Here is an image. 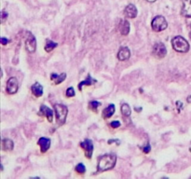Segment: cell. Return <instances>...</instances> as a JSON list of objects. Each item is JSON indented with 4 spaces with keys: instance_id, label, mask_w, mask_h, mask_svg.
<instances>
[{
    "instance_id": "6da1fadb",
    "label": "cell",
    "mask_w": 191,
    "mask_h": 179,
    "mask_svg": "<svg viewBox=\"0 0 191 179\" xmlns=\"http://www.w3.org/2000/svg\"><path fill=\"white\" fill-rule=\"evenodd\" d=\"M117 162V157L114 154H105L100 157L98 161V172H105L114 168Z\"/></svg>"
},
{
    "instance_id": "7a4b0ae2",
    "label": "cell",
    "mask_w": 191,
    "mask_h": 179,
    "mask_svg": "<svg viewBox=\"0 0 191 179\" xmlns=\"http://www.w3.org/2000/svg\"><path fill=\"white\" fill-rule=\"evenodd\" d=\"M172 45L173 50L178 52H188L189 51V44L186 38L181 36H176L172 39Z\"/></svg>"
},
{
    "instance_id": "3957f363",
    "label": "cell",
    "mask_w": 191,
    "mask_h": 179,
    "mask_svg": "<svg viewBox=\"0 0 191 179\" xmlns=\"http://www.w3.org/2000/svg\"><path fill=\"white\" fill-rule=\"evenodd\" d=\"M54 112L56 114L57 122L59 125H63L66 120V117L68 114L67 106L62 103H56L54 104Z\"/></svg>"
},
{
    "instance_id": "277c9868",
    "label": "cell",
    "mask_w": 191,
    "mask_h": 179,
    "mask_svg": "<svg viewBox=\"0 0 191 179\" xmlns=\"http://www.w3.org/2000/svg\"><path fill=\"white\" fill-rule=\"evenodd\" d=\"M167 26H168V23H167L166 19L163 16H161V15L155 17L151 22V27L156 32L163 31L167 28Z\"/></svg>"
},
{
    "instance_id": "5b68a950",
    "label": "cell",
    "mask_w": 191,
    "mask_h": 179,
    "mask_svg": "<svg viewBox=\"0 0 191 179\" xmlns=\"http://www.w3.org/2000/svg\"><path fill=\"white\" fill-rule=\"evenodd\" d=\"M152 54L157 59H163L164 57L166 56V54H167L166 46L164 45L163 43H161V42L156 43L154 45V47H153Z\"/></svg>"
},
{
    "instance_id": "8992f818",
    "label": "cell",
    "mask_w": 191,
    "mask_h": 179,
    "mask_svg": "<svg viewBox=\"0 0 191 179\" xmlns=\"http://www.w3.org/2000/svg\"><path fill=\"white\" fill-rule=\"evenodd\" d=\"M80 147L82 148V149H84V153H85L86 158L90 159L91 156H92V152H93L92 141L90 140V139H86V140H84L83 142L80 143Z\"/></svg>"
},
{
    "instance_id": "52a82bcc",
    "label": "cell",
    "mask_w": 191,
    "mask_h": 179,
    "mask_svg": "<svg viewBox=\"0 0 191 179\" xmlns=\"http://www.w3.org/2000/svg\"><path fill=\"white\" fill-rule=\"evenodd\" d=\"M25 49L30 53L35 52L36 50V39L31 33H28V36L25 40Z\"/></svg>"
},
{
    "instance_id": "ba28073f",
    "label": "cell",
    "mask_w": 191,
    "mask_h": 179,
    "mask_svg": "<svg viewBox=\"0 0 191 179\" xmlns=\"http://www.w3.org/2000/svg\"><path fill=\"white\" fill-rule=\"evenodd\" d=\"M19 88L18 80L16 77H10L7 82V92L8 94H14L17 92Z\"/></svg>"
},
{
    "instance_id": "9c48e42d",
    "label": "cell",
    "mask_w": 191,
    "mask_h": 179,
    "mask_svg": "<svg viewBox=\"0 0 191 179\" xmlns=\"http://www.w3.org/2000/svg\"><path fill=\"white\" fill-rule=\"evenodd\" d=\"M137 13H138V11H137L136 7L133 4H129L124 9V15L130 19L135 18L137 16Z\"/></svg>"
},
{
    "instance_id": "30bf717a",
    "label": "cell",
    "mask_w": 191,
    "mask_h": 179,
    "mask_svg": "<svg viewBox=\"0 0 191 179\" xmlns=\"http://www.w3.org/2000/svg\"><path fill=\"white\" fill-rule=\"evenodd\" d=\"M183 7L181 9V14L184 17L191 18V0H182Z\"/></svg>"
},
{
    "instance_id": "8fae6325",
    "label": "cell",
    "mask_w": 191,
    "mask_h": 179,
    "mask_svg": "<svg viewBox=\"0 0 191 179\" xmlns=\"http://www.w3.org/2000/svg\"><path fill=\"white\" fill-rule=\"evenodd\" d=\"M131 57V51L128 47H121L117 52V59L119 61L129 60Z\"/></svg>"
},
{
    "instance_id": "7c38bea8",
    "label": "cell",
    "mask_w": 191,
    "mask_h": 179,
    "mask_svg": "<svg viewBox=\"0 0 191 179\" xmlns=\"http://www.w3.org/2000/svg\"><path fill=\"white\" fill-rule=\"evenodd\" d=\"M37 144H38V146L40 147L41 152H42V153H45V152L48 151V149H49L50 147H51V139H50V138H47V137H41V138H39Z\"/></svg>"
},
{
    "instance_id": "4fadbf2b",
    "label": "cell",
    "mask_w": 191,
    "mask_h": 179,
    "mask_svg": "<svg viewBox=\"0 0 191 179\" xmlns=\"http://www.w3.org/2000/svg\"><path fill=\"white\" fill-rule=\"evenodd\" d=\"M39 112H40L39 114L45 116V117L48 119V120H49L50 122H52V120H53V112H52V110L50 107H48L47 105L42 104L41 107H40V111H39Z\"/></svg>"
},
{
    "instance_id": "5bb4252c",
    "label": "cell",
    "mask_w": 191,
    "mask_h": 179,
    "mask_svg": "<svg viewBox=\"0 0 191 179\" xmlns=\"http://www.w3.org/2000/svg\"><path fill=\"white\" fill-rule=\"evenodd\" d=\"M119 32L122 36H127L130 33V23L127 20H121L120 21Z\"/></svg>"
},
{
    "instance_id": "9a60e30c",
    "label": "cell",
    "mask_w": 191,
    "mask_h": 179,
    "mask_svg": "<svg viewBox=\"0 0 191 179\" xmlns=\"http://www.w3.org/2000/svg\"><path fill=\"white\" fill-rule=\"evenodd\" d=\"M31 91H32L33 94H34L35 97H40V96H42V94H43V87H42L41 84L38 83V82H35V83L31 87Z\"/></svg>"
},
{
    "instance_id": "2e32d148",
    "label": "cell",
    "mask_w": 191,
    "mask_h": 179,
    "mask_svg": "<svg viewBox=\"0 0 191 179\" xmlns=\"http://www.w3.org/2000/svg\"><path fill=\"white\" fill-rule=\"evenodd\" d=\"M115 110H116L115 104L110 103L109 105H108L106 109H104V111H103V118H105V119H109V118H111V117L114 115Z\"/></svg>"
},
{
    "instance_id": "e0dca14e",
    "label": "cell",
    "mask_w": 191,
    "mask_h": 179,
    "mask_svg": "<svg viewBox=\"0 0 191 179\" xmlns=\"http://www.w3.org/2000/svg\"><path fill=\"white\" fill-rule=\"evenodd\" d=\"M13 147H14V143L12 140L8 139V138H5L3 139V142H2V148L5 151H11L13 149Z\"/></svg>"
},
{
    "instance_id": "ac0fdd59",
    "label": "cell",
    "mask_w": 191,
    "mask_h": 179,
    "mask_svg": "<svg viewBox=\"0 0 191 179\" xmlns=\"http://www.w3.org/2000/svg\"><path fill=\"white\" fill-rule=\"evenodd\" d=\"M65 78H66V74H65V73H62L61 75L52 73V74L51 75V79L54 82V84H56V85L62 83Z\"/></svg>"
},
{
    "instance_id": "d6986e66",
    "label": "cell",
    "mask_w": 191,
    "mask_h": 179,
    "mask_svg": "<svg viewBox=\"0 0 191 179\" xmlns=\"http://www.w3.org/2000/svg\"><path fill=\"white\" fill-rule=\"evenodd\" d=\"M95 82H97V81H96L95 79H93L90 75H88L87 78H86L85 80L81 81V82L79 84V89L80 91H82V87H83V86H90V85L94 84Z\"/></svg>"
},
{
    "instance_id": "ffe728a7",
    "label": "cell",
    "mask_w": 191,
    "mask_h": 179,
    "mask_svg": "<svg viewBox=\"0 0 191 179\" xmlns=\"http://www.w3.org/2000/svg\"><path fill=\"white\" fill-rule=\"evenodd\" d=\"M57 43L53 42L52 40H50V39H47L46 41V45H45V51L47 52H51L52 50H54L55 48L57 47Z\"/></svg>"
},
{
    "instance_id": "44dd1931",
    "label": "cell",
    "mask_w": 191,
    "mask_h": 179,
    "mask_svg": "<svg viewBox=\"0 0 191 179\" xmlns=\"http://www.w3.org/2000/svg\"><path fill=\"white\" fill-rule=\"evenodd\" d=\"M131 107L128 103H123L121 105V113L124 117H130L131 116Z\"/></svg>"
},
{
    "instance_id": "7402d4cb",
    "label": "cell",
    "mask_w": 191,
    "mask_h": 179,
    "mask_svg": "<svg viewBox=\"0 0 191 179\" xmlns=\"http://www.w3.org/2000/svg\"><path fill=\"white\" fill-rule=\"evenodd\" d=\"M76 171L80 174V175H84L86 173V167L84 166L83 163H79L77 166H76Z\"/></svg>"
},
{
    "instance_id": "603a6c76",
    "label": "cell",
    "mask_w": 191,
    "mask_h": 179,
    "mask_svg": "<svg viewBox=\"0 0 191 179\" xmlns=\"http://www.w3.org/2000/svg\"><path fill=\"white\" fill-rule=\"evenodd\" d=\"M100 105H101V103L97 102V101H91V102H90V103H89V107H90L91 110H93V111H96L97 108H98Z\"/></svg>"
},
{
    "instance_id": "cb8c5ba5",
    "label": "cell",
    "mask_w": 191,
    "mask_h": 179,
    "mask_svg": "<svg viewBox=\"0 0 191 179\" xmlns=\"http://www.w3.org/2000/svg\"><path fill=\"white\" fill-rule=\"evenodd\" d=\"M75 94H76V92H75V90L73 87H70L67 89V91H66V96L67 97H73V96H75Z\"/></svg>"
},
{
    "instance_id": "d4e9b609",
    "label": "cell",
    "mask_w": 191,
    "mask_h": 179,
    "mask_svg": "<svg viewBox=\"0 0 191 179\" xmlns=\"http://www.w3.org/2000/svg\"><path fill=\"white\" fill-rule=\"evenodd\" d=\"M110 125H111V127H113V128H118V127L120 126V122L117 121V120H115V121H112Z\"/></svg>"
},
{
    "instance_id": "484cf974",
    "label": "cell",
    "mask_w": 191,
    "mask_h": 179,
    "mask_svg": "<svg viewBox=\"0 0 191 179\" xmlns=\"http://www.w3.org/2000/svg\"><path fill=\"white\" fill-rule=\"evenodd\" d=\"M150 149H151V148H150V145H149V144H147L145 147L143 148V151H144L145 153H148V152H150Z\"/></svg>"
},
{
    "instance_id": "4316f807",
    "label": "cell",
    "mask_w": 191,
    "mask_h": 179,
    "mask_svg": "<svg viewBox=\"0 0 191 179\" xmlns=\"http://www.w3.org/2000/svg\"><path fill=\"white\" fill-rule=\"evenodd\" d=\"M8 14L5 10H2V22H3V23H5V21H6V19L8 18Z\"/></svg>"
},
{
    "instance_id": "83f0119b",
    "label": "cell",
    "mask_w": 191,
    "mask_h": 179,
    "mask_svg": "<svg viewBox=\"0 0 191 179\" xmlns=\"http://www.w3.org/2000/svg\"><path fill=\"white\" fill-rule=\"evenodd\" d=\"M176 106H177L178 111L180 112V111H181V109H182V107H183V103H182L181 101H177V102H176Z\"/></svg>"
},
{
    "instance_id": "f1b7e54d",
    "label": "cell",
    "mask_w": 191,
    "mask_h": 179,
    "mask_svg": "<svg viewBox=\"0 0 191 179\" xmlns=\"http://www.w3.org/2000/svg\"><path fill=\"white\" fill-rule=\"evenodd\" d=\"M8 42V39H7L6 37H1V43L2 45H7Z\"/></svg>"
},
{
    "instance_id": "f546056e",
    "label": "cell",
    "mask_w": 191,
    "mask_h": 179,
    "mask_svg": "<svg viewBox=\"0 0 191 179\" xmlns=\"http://www.w3.org/2000/svg\"><path fill=\"white\" fill-rule=\"evenodd\" d=\"M187 101H188V103H191V94L189 95V96H188V100H187Z\"/></svg>"
},
{
    "instance_id": "4dcf8cb0",
    "label": "cell",
    "mask_w": 191,
    "mask_h": 179,
    "mask_svg": "<svg viewBox=\"0 0 191 179\" xmlns=\"http://www.w3.org/2000/svg\"><path fill=\"white\" fill-rule=\"evenodd\" d=\"M145 1H147V2H150V3H153V2H155L156 0H145Z\"/></svg>"
},
{
    "instance_id": "1f68e13d",
    "label": "cell",
    "mask_w": 191,
    "mask_h": 179,
    "mask_svg": "<svg viewBox=\"0 0 191 179\" xmlns=\"http://www.w3.org/2000/svg\"><path fill=\"white\" fill-rule=\"evenodd\" d=\"M190 37H191V33H190Z\"/></svg>"
},
{
    "instance_id": "d6a6232c",
    "label": "cell",
    "mask_w": 191,
    "mask_h": 179,
    "mask_svg": "<svg viewBox=\"0 0 191 179\" xmlns=\"http://www.w3.org/2000/svg\"></svg>"
}]
</instances>
